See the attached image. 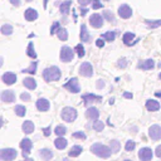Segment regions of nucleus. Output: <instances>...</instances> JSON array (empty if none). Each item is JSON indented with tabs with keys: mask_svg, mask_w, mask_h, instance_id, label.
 Listing matches in <instances>:
<instances>
[{
	"mask_svg": "<svg viewBox=\"0 0 161 161\" xmlns=\"http://www.w3.org/2000/svg\"><path fill=\"white\" fill-rule=\"evenodd\" d=\"M91 152L101 158H108L111 157L112 155V150L109 146H106L104 143H101V142H94L91 145Z\"/></svg>",
	"mask_w": 161,
	"mask_h": 161,
	"instance_id": "f257e3e1",
	"label": "nucleus"
},
{
	"mask_svg": "<svg viewBox=\"0 0 161 161\" xmlns=\"http://www.w3.org/2000/svg\"><path fill=\"white\" fill-rule=\"evenodd\" d=\"M62 77V72L57 65H50L47 67L43 70V78L45 82H57Z\"/></svg>",
	"mask_w": 161,
	"mask_h": 161,
	"instance_id": "f03ea898",
	"label": "nucleus"
},
{
	"mask_svg": "<svg viewBox=\"0 0 161 161\" xmlns=\"http://www.w3.org/2000/svg\"><path fill=\"white\" fill-rule=\"evenodd\" d=\"M77 116H78L77 109H75L74 107H70V106H65V107H63L62 111H60V117H62V119L65 121V122H68V123L74 122L75 118H77Z\"/></svg>",
	"mask_w": 161,
	"mask_h": 161,
	"instance_id": "7ed1b4c3",
	"label": "nucleus"
},
{
	"mask_svg": "<svg viewBox=\"0 0 161 161\" xmlns=\"http://www.w3.org/2000/svg\"><path fill=\"white\" fill-rule=\"evenodd\" d=\"M74 53H75L74 49H72V48L68 47V45H63V47L60 48V52H59V58H60V60H62L63 63H69V62L73 60Z\"/></svg>",
	"mask_w": 161,
	"mask_h": 161,
	"instance_id": "20e7f679",
	"label": "nucleus"
},
{
	"mask_svg": "<svg viewBox=\"0 0 161 161\" xmlns=\"http://www.w3.org/2000/svg\"><path fill=\"white\" fill-rule=\"evenodd\" d=\"M63 87L68 91V92H70V93H79L80 92V86H79V82H78V78H75V77H72V78H69L64 84H63Z\"/></svg>",
	"mask_w": 161,
	"mask_h": 161,
	"instance_id": "39448f33",
	"label": "nucleus"
},
{
	"mask_svg": "<svg viewBox=\"0 0 161 161\" xmlns=\"http://www.w3.org/2000/svg\"><path fill=\"white\" fill-rule=\"evenodd\" d=\"M16 156H18V151L13 147L0 150V160L1 161H13L16 158Z\"/></svg>",
	"mask_w": 161,
	"mask_h": 161,
	"instance_id": "423d86ee",
	"label": "nucleus"
},
{
	"mask_svg": "<svg viewBox=\"0 0 161 161\" xmlns=\"http://www.w3.org/2000/svg\"><path fill=\"white\" fill-rule=\"evenodd\" d=\"M82 101L87 107H91L93 103H101L102 96H97L94 93H84L82 96Z\"/></svg>",
	"mask_w": 161,
	"mask_h": 161,
	"instance_id": "0eeeda50",
	"label": "nucleus"
},
{
	"mask_svg": "<svg viewBox=\"0 0 161 161\" xmlns=\"http://www.w3.org/2000/svg\"><path fill=\"white\" fill-rule=\"evenodd\" d=\"M78 73H79L82 77L89 78V77H92L93 73H94L93 65H92L89 62H83V63L79 65V68H78Z\"/></svg>",
	"mask_w": 161,
	"mask_h": 161,
	"instance_id": "6e6552de",
	"label": "nucleus"
},
{
	"mask_svg": "<svg viewBox=\"0 0 161 161\" xmlns=\"http://www.w3.org/2000/svg\"><path fill=\"white\" fill-rule=\"evenodd\" d=\"M20 148H21V153H23V156L26 158L28 155L31 152V148H33V141H31L29 137H24V138L20 141Z\"/></svg>",
	"mask_w": 161,
	"mask_h": 161,
	"instance_id": "1a4fd4ad",
	"label": "nucleus"
},
{
	"mask_svg": "<svg viewBox=\"0 0 161 161\" xmlns=\"http://www.w3.org/2000/svg\"><path fill=\"white\" fill-rule=\"evenodd\" d=\"M89 24H91L93 28H96V29L102 28L103 24H104V18H103V15H101V14H98V13L92 14L91 18H89Z\"/></svg>",
	"mask_w": 161,
	"mask_h": 161,
	"instance_id": "9d476101",
	"label": "nucleus"
},
{
	"mask_svg": "<svg viewBox=\"0 0 161 161\" xmlns=\"http://www.w3.org/2000/svg\"><path fill=\"white\" fill-rule=\"evenodd\" d=\"M0 99L4 103H14L15 102V92L11 89H4L0 93Z\"/></svg>",
	"mask_w": 161,
	"mask_h": 161,
	"instance_id": "9b49d317",
	"label": "nucleus"
},
{
	"mask_svg": "<svg viewBox=\"0 0 161 161\" xmlns=\"http://www.w3.org/2000/svg\"><path fill=\"white\" fill-rule=\"evenodd\" d=\"M153 157V151L150 147H142L138 151V158L140 161H151Z\"/></svg>",
	"mask_w": 161,
	"mask_h": 161,
	"instance_id": "f8f14e48",
	"label": "nucleus"
},
{
	"mask_svg": "<svg viewBox=\"0 0 161 161\" xmlns=\"http://www.w3.org/2000/svg\"><path fill=\"white\" fill-rule=\"evenodd\" d=\"M118 16L122 18V19H130L132 16V9L130 5L127 4H122L118 6Z\"/></svg>",
	"mask_w": 161,
	"mask_h": 161,
	"instance_id": "ddd939ff",
	"label": "nucleus"
},
{
	"mask_svg": "<svg viewBox=\"0 0 161 161\" xmlns=\"http://www.w3.org/2000/svg\"><path fill=\"white\" fill-rule=\"evenodd\" d=\"M148 137L152 141H158L161 138V126L158 125H152L148 128Z\"/></svg>",
	"mask_w": 161,
	"mask_h": 161,
	"instance_id": "4468645a",
	"label": "nucleus"
},
{
	"mask_svg": "<svg viewBox=\"0 0 161 161\" xmlns=\"http://www.w3.org/2000/svg\"><path fill=\"white\" fill-rule=\"evenodd\" d=\"M35 107L39 112H47L50 108V102L47 98H38V101L35 102Z\"/></svg>",
	"mask_w": 161,
	"mask_h": 161,
	"instance_id": "2eb2a0df",
	"label": "nucleus"
},
{
	"mask_svg": "<svg viewBox=\"0 0 161 161\" xmlns=\"http://www.w3.org/2000/svg\"><path fill=\"white\" fill-rule=\"evenodd\" d=\"M86 117L91 121H96L99 118V109L94 106H91V107H87V111H86Z\"/></svg>",
	"mask_w": 161,
	"mask_h": 161,
	"instance_id": "dca6fc26",
	"label": "nucleus"
},
{
	"mask_svg": "<svg viewBox=\"0 0 161 161\" xmlns=\"http://www.w3.org/2000/svg\"><path fill=\"white\" fill-rule=\"evenodd\" d=\"M135 38H136L135 33H132V31H126V33H123V35H122V42H123V44H126V45H133V44L137 43V39H135Z\"/></svg>",
	"mask_w": 161,
	"mask_h": 161,
	"instance_id": "f3484780",
	"label": "nucleus"
},
{
	"mask_svg": "<svg viewBox=\"0 0 161 161\" xmlns=\"http://www.w3.org/2000/svg\"><path fill=\"white\" fill-rule=\"evenodd\" d=\"M1 80L8 84V86H11L16 82V74L14 72H5L3 75H1Z\"/></svg>",
	"mask_w": 161,
	"mask_h": 161,
	"instance_id": "a211bd4d",
	"label": "nucleus"
},
{
	"mask_svg": "<svg viewBox=\"0 0 161 161\" xmlns=\"http://www.w3.org/2000/svg\"><path fill=\"white\" fill-rule=\"evenodd\" d=\"M38 155H39V157H40L43 161H50V160L54 157V152H53L50 148H47V147L40 148L39 152H38Z\"/></svg>",
	"mask_w": 161,
	"mask_h": 161,
	"instance_id": "6ab92c4d",
	"label": "nucleus"
},
{
	"mask_svg": "<svg viewBox=\"0 0 161 161\" xmlns=\"http://www.w3.org/2000/svg\"><path fill=\"white\" fill-rule=\"evenodd\" d=\"M79 39L82 43H88L91 42V34L87 30V25L86 24H80V31H79Z\"/></svg>",
	"mask_w": 161,
	"mask_h": 161,
	"instance_id": "aec40b11",
	"label": "nucleus"
},
{
	"mask_svg": "<svg viewBox=\"0 0 161 161\" xmlns=\"http://www.w3.org/2000/svg\"><path fill=\"white\" fill-rule=\"evenodd\" d=\"M153 67H155V60L153 59H145V60L138 62V64H137V68L142 69V70H150Z\"/></svg>",
	"mask_w": 161,
	"mask_h": 161,
	"instance_id": "412c9836",
	"label": "nucleus"
},
{
	"mask_svg": "<svg viewBox=\"0 0 161 161\" xmlns=\"http://www.w3.org/2000/svg\"><path fill=\"white\" fill-rule=\"evenodd\" d=\"M21 130H23V132H24L25 135H30V133H33V132H34L35 126H34L33 121L26 119V121H24V122H23V125H21Z\"/></svg>",
	"mask_w": 161,
	"mask_h": 161,
	"instance_id": "4be33fe9",
	"label": "nucleus"
},
{
	"mask_svg": "<svg viewBox=\"0 0 161 161\" xmlns=\"http://www.w3.org/2000/svg\"><path fill=\"white\" fill-rule=\"evenodd\" d=\"M24 18L28 20V21H34L38 19V11L33 8H28L24 13Z\"/></svg>",
	"mask_w": 161,
	"mask_h": 161,
	"instance_id": "5701e85b",
	"label": "nucleus"
},
{
	"mask_svg": "<svg viewBox=\"0 0 161 161\" xmlns=\"http://www.w3.org/2000/svg\"><path fill=\"white\" fill-rule=\"evenodd\" d=\"M146 108L150 112H157L160 109V102L156 99H147L146 101Z\"/></svg>",
	"mask_w": 161,
	"mask_h": 161,
	"instance_id": "b1692460",
	"label": "nucleus"
},
{
	"mask_svg": "<svg viewBox=\"0 0 161 161\" xmlns=\"http://www.w3.org/2000/svg\"><path fill=\"white\" fill-rule=\"evenodd\" d=\"M23 84H24V87L25 88H28V89H30V91H34L35 88H36V80L33 78V77H25L24 79H23Z\"/></svg>",
	"mask_w": 161,
	"mask_h": 161,
	"instance_id": "393cba45",
	"label": "nucleus"
},
{
	"mask_svg": "<svg viewBox=\"0 0 161 161\" xmlns=\"http://www.w3.org/2000/svg\"><path fill=\"white\" fill-rule=\"evenodd\" d=\"M70 6H72V0H65L63 3H60L59 5V11L62 15H68L69 14V10H70Z\"/></svg>",
	"mask_w": 161,
	"mask_h": 161,
	"instance_id": "a878e982",
	"label": "nucleus"
},
{
	"mask_svg": "<svg viewBox=\"0 0 161 161\" xmlns=\"http://www.w3.org/2000/svg\"><path fill=\"white\" fill-rule=\"evenodd\" d=\"M83 152V147L80 145H74L70 147V150L68 151V156L69 157H78L80 153Z\"/></svg>",
	"mask_w": 161,
	"mask_h": 161,
	"instance_id": "bb28decb",
	"label": "nucleus"
},
{
	"mask_svg": "<svg viewBox=\"0 0 161 161\" xmlns=\"http://www.w3.org/2000/svg\"><path fill=\"white\" fill-rule=\"evenodd\" d=\"M54 146H55V148H58V150H64V148L68 146V141H67L64 137H57V138L54 140Z\"/></svg>",
	"mask_w": 161,
	"mask_h": 161,
	"instance_id": "cd10ccee",
	"label": "nucleus"
},
{
	"mask_svg": "<svg viewBox=\"0 0 161 161\" xmlns=\"http://www.w3.org/2000/svg\"><path fill=\"white\" fill-rule=\"evenodd\" d=\"M102 15H103L104 20H107L108 23H111V24H116L114 14H113L111 10H103V11H102Z\"/></svg>",
	"mask_w": 161,
	"mask_h": 161,
	"instance_id": "c85d7f7f",
	"label": "nucleus"
},
{
	"mask_svg": "<svg viewBox=\"0 0 161 161\" xmlns=\"http://www.w3.org/2000/svg\"><path fill=\"white\" fill-rule=\"evenodd\" d=\"M101 38H102V39H104L106 42L112 43V42H114V40H116V31H113V30H108V31L103 33V34L101 35Z\"/></svg>",
	"mask_w": 161,
	"mask_h": 161,
	"instance_id": "c756f323",
	"label": "nucleus"
},
{
	"mask_svg": "<svg viewBox=\"0 0 161 161\" xmlns=\"http://www.w3.org/2000/svg\"><path fill=\"white\" fill-rule=\"evenodd\" d=\"M145 24H146L147 28H150V29H156V28L161 26V19H153V20L146 19V20H145Z\"/></svg>",
	"mask_w": 161,
	"mask_h": 161,
	"instance_id": "7c9ffc66",
	"label": "nucleus"
},
{
	"mask_svg": "<svg viewBox=\"0 0 161 161\" xmlns=\"http://www.w3.org/2000/svg\"><path fill=\"white\" fill-rule=\"evenodd\" d=\"M26 55H28L29 58H31V59H35V58H36V52H35V49H34V43H33L31 40L28 43V47H26Z\"/></svg>",
	"mask_w": 161,
	"mask_h": 161,
	"instance_id": "2f4dec72",
	"label": "nucleus"
},
{
	"mask_svg": "<svg viewBox=\"0 0 161 161\" xmlns=\"http://www.w3.org/2000/svg\"><path fill=\"white\" fill-rule=\"evenodd\" d=\"M57 36H58V39L60 40V42H65V40H68V30L65 29V28H59V30L57 31Z\"/></svg>",
	"mask_w": 161,
	"mask_h": 161,
	"instance_id": "473e14b6",
	"label": "nucleus"
},
{
	"mask_svg": "<svg viewBox=\"0 0 161 161\" xmlns=\"http://www.w3.org/2000/svg\"><path fill=\"white\" fill-rule=\"evenodd\" d=\"M36 68H38V62H36V60H33V62L30 63V65H29L28 68L23 69L21 72H23V73H29V74H35V73H36Z\"/></svg>",
	"mask_w": 161,
	"mask_h": 161,
	"instance_id": "72a5a7b5",
	"label": "nucleus"
},
{
	"mask_svg": "<svg viewBox=\"0 0 161 161\" xmlns=\"http://www.w3.org/2000/svg\"><path fill=\"white\" fill-rule=\"evenodd\" d=\"M13 30H14V28L10 24H3L1 28H0V31H1L3 35H11L13 34Z\"/></svg>",
	"mask_w": 161,
	"mask_h": 161,
	"instance_id": "f704fd0d",
	"label": "nucleus"
},
{
	"mask_svg": "<svg viewBox=\"0 0 161 161\" xmlns=\"http://www.w3.org/2000/svg\"><path fill=\"white\" fill-rule=\"evenodd\" d=\"M14 112H15V114H16L18 117H24L25 113H26V108H25V106H23V104H16V106L14 107Z\"/></svg>",
	"mask_w": 161,
	"mask_h": 161,
	"instance_id": "c9c22d12",
	"label": "nucleus"
},
{
	"mask_svg": "<svg viewBox=\"0 0 161 161\" xmlns=\"http://www.w3.org/2000/svg\"><path fill=\"white\" fill-rule=\"evenodd\" d=\"M54 133L58 136V137H63L65 133H67V127L64 125H57L55 128H54Z\"/></svg>",
	"mask_w": 161,
	"mask_h": 161,
	"instance_id": "e433bc0d",
	"label": "nucleus"
},
{
	"mask_svg": "<svg viewBox=\"0 0 161 161\" xmlns=\"http://www.w3.org/2000/svg\"><path fill=\"white\" fill-rule=\"evenodd\" d=\"M92 128H93L96 132H101V131H103V128H104V123H103V121H101L99 118L96 119V121H93V123H92Z\"/></svg>",
	"mask_w": 161,
	"mask_h": 161,
	"instance_id": "4c0bfd02",
	"label": "nucleus"
},
{
	"mask_svg": "<svg viewBox=\"0 0 161 161\" xmlns=\"http://www.w3.org/2000/svg\"><path fill=\"white\" fill-rule=\"evenodd\" d=\"M109 147H111V150H112V153H117V152L121 150V143H119V141H117V140H111V141H109Z\"/></svg>",
	"mask_w": 161,
	"mask_h": 161,
	"instance_id": "58836bf2",
	"label": "nucleus"
},
{
	"mask_svg": "<svg viewBox=\"0 0 161 161\" xmlns=\"http://www.w3.org/2000/svg\"><path fill=\"white\" fill-rule=\"evenodd\" d=\"M74 52L77 53V55H78L79 58H83V57L86 55V50H84V47H83L82 43H79V44H77V45L74 47Z\"/></svg>",
	"mask_w": 161,
	"mask_h": 161,
	"instance_id": "ea45409f",
	"label": "nucleus"
},
{
	"mask_svg": "<svg viewBox=\"0 0 161 161\" xmlns=\"http://www.w3.org/2000/svg\"><path fill=\"white\" fill-rule=\"evenodd\" d=\"M135 148H136V142H135L133 140H128V141H126L125 150H126L127 152H131V151H133Z\"/></svg>",
	"mask_w": 161,
	"mask_h": 161,
	"instance_id": "a19ab883",
	"label": "nucleus"
},
{
	"mask_svg": "<svg viewBox=\"0 0 161 161\" xmlns=\"http://www.w3.org/2000/svg\"><path fill=\"white\" fill-rule=\"evenodd\" d=\"M59 28H62V26H60V23H59V21H54V23L52 24V26H50V30H49L50 35L57 34V31L59 30Z\"/></svg>",
	"mask_w": 161,
	"mask_h": 161,
	"instance_id": "79ce46f5",
	"label": "nucleus"
},
{
	"mask_svg": "<svg viewBox=\"0 0 161 161\" xmlns=\"http://www.w3.org/2000/svg\"><path fill=\"white\" fill-rule=\"evenodd\" d=\"M72 136H73L74 138H78V140H86V138H87V135H86L83 131H75V132L72 133Z\"/></svg>",
	"mask_w": 161,
	"mask_h": 161,
	"instance_id": "37998d69",
	"label": "nucleus"
},
{
	"mask_svg": "<svg viewBox=\"0 0 161 161\" xmlns=\"http://www.w3.org/2000/svg\"><path fill=\"white\" fill-rule=\"evenodd\" d=\"M92 9L93 10H98V9H102L103 8V3L101 0H92Z\"/></svg>",
	"mask_w": 161,
	"mask_h": 161,
	"instance_id": "c03bdc74",
	"label": "nucleus"
},
{
	"mask_svg": "<svg viewBox=\"0 0 161 161\" xmlns=\"http://www.w3.org/2000/svg\"><path fill=\"white\" fill-rule=\"evenodd\" d=\"M127 64H128V60L126 58H119L118 62H117V67L121 68V69H125L127 67Z\"/></svg>",
	"mask_w": 161,
	"mask_h": 161,
	"instance_id": "a18cd8bd",
	"label": "nucleus"
},
{
	"mask_svg": "<svg viewBox=\"0 0 161 161\" xmlns=\"http://www.w3.org/2000/svg\"><path fill=\"white\" fill-rule=\"evenodd\" d=\"M20 99L24 101V102H29L31 99V96H30L29 92H21L20 93Z\"/></svg>",
	"mask_w": 161,
	"mask_h": 161,
	"instance_id": "49530a36",
	"label": "nucleus"
},
{
	"mask_svg": "<svg viewBox=\"0 0 161 161\" xmlns=\"http://www.w3.org/2000/svg\"><path fill=\"white\" fill-rule=\"evenodd\" d=\"M42 131H43V135H44L45 137H49V136L52 135V131H53V130H52V126L49 125V126H47V127H43Z\"/></svg>",
	"mask_w": 161,
	"mask_h": 161,
	"instance_id": "de8ad7c7",
	"label": "nucleus"
},
{
	"mask_svg": "<svg viewBox=\"0 0 161 161\" xmlns=\"http://www.w3.org/2000/svg\"><path fill=\"white\" fill-rule=\"evenodd\" d=\"M104 86H106L104 79H97V83H96L97 89H102V88H104Z\"/></svg>",
	"mask_w": 161,
	"mask_h": 161,
	"instance_id": "09e8293b",
	"label": "nucleus"
},
{
	"mask_svg": "<svg viewBox=\"0 0 161 161\" xmlns=\"http://www.w3.org/2000/svg\"><path fill=\"white\" fill-rule=\"evenodd\" d=\"M104 43H106V40H104V39H102L101 36L96 40V45H97L98 48H103V47H104Z\"/></svg>",
	"mask_w": 161,
	"mask_h": 161,
	"instance_id": "8fccbe9b",
	"label": "nucleus"
},
{
	"mask_svg": "<svg viewBox=\"0 0 161 161\" xmlns=\"http://www.w3.org/2000/svg\"><path fill=\"white\" fill-rule=\"evenodd\" d=\"M80 6H87L88 4H92V0H77Z\"/></svg>",
	"mask_w": 161,
	"mask_h": 161,
	"instance_id": "3c124183",
	"label": "nucleus"
},
{
	"mask_svg": "<svg viewBox=\"0 0 161 161\" xmlns=\"http://www.w3.org/2000/svg\"><path fill=\"white\" fill-rule=\"evenodd\" d=\"M155 155H156L158 158H161V145H158V146L155 148Z\"/></svg>",
	"mask_w": 161,
	"mask_h": 161,
	"instance_id": "603ef678",
	"label": "nucleus"
},
{
	"mask_svg": "<svg viewBox=\"0 0 161 161\" xmlns=\"http://www.w3.org/2000/svg\"><path fill=\"white\" fill-rule=\"evenodd\" d=\"M79 13H80V16H84V15L88 13V9L84 8V6H80V8H79Z\"/></svg>",
	"mask_w": 161,
	"mask_h": 161,
	"instance_id": "864d4df0",
	"label": "nucleus"
},
{
	"mask_svg": "<svg viewBox=\"0 0 161 161\" xmlns=\"http://www.w3.org/2000/svg\"><path fill=\"white\" fill-rule=\"evenodd\" d=\"M9 1H10V4L14 5V6H20V5H21V1H20V0H9Z\"/></svg>",
	"mask_w": 161,
	"mask_h": 161,
	"instance_id": "5fc2aeb1",
	"label": "nucleus"
},
{
	"mask_svg": "<svg viewBox=\"0 0 161 161\" xmlns=\"http://www.w3.org/2000/svg\"><path fill=\"white\" fill-rule=\"evenodd\" d=\"M123 97H125V98H127V99H132L133 94H132V93H130V92H123Z\"/></svg>",
	"mask_w": 161,
	"mask_h": 161,
	"instance_id": "6e6d98bb",
	"label": "nucleus"
},
{
	"mask_svg": "<svg viewBox=\"0 0 161 161\" xmlns=\"http://www.w3.org/2000/svg\"><path fill=\"white\" fill-rule=\"evenodd\" d=\"M155 96H156V97H161V91H157V92H155Z\"/></svg>",
	"mask_w": 161,
	"mask_h": 161,
	"instance_id": "4d7b16f0",
	"label": "nucleus"
},
{
	"mask_svg": "<svg viewBox=\"0 0 161 161\" xmlns=\"http://www.w3.org/2000/svg\"><path fill=\"white\" fill-rule=\"evenodd\" d=\"M109 104H113L114 103V98H109V102H108Z\"/></svg>",
	"mask_w": 161,
	"mask_h": 161,
	"instance_id": "13d9d810",
	"label": "nucleus"
},
{
	"mask_svg": "<svg viewBox=\"0 0 161 161\" xmlns=\"http://www.w3.org/2000/svg\"><path fill=\"white\" fill-rule=\"evenodd\" d=\"M24 161H34V158H31V157H26Z\"/></svg>",
	"mask_w": 161,
	"mask_h": 161,
	"instance_id": "bf43d9fd",
	"label": "nucleus"
},
{
	"mask_svg": "<svg viewBox=\"0 0 161 161\" xmlns=\"http://www.w3.org/2000/svg\"><path fill=\"white\" fill-rule=\"evenodd\" d=\"M47 3H48V0H44V8H47Z\"/></svg>",
	"mask_w": 161,
	"mask_h": 161,
	"instance_id": "052dcab7",
	"label": "nucleus"
},
{
	"mask_svg": "<svg viewBox=\"0 0 161 161\" xmlns=\"http://www.w3.org/2000/svg\"><path fill=\"white\" fill-rule=\"evenodd\" d=\"M157 67H158V68H161V60L158 62V64H157Z\"/></svg>",
	"mask_w": 161,
	"mask_h": 161,
	"instance_id": "680f3d73",
	"label": "nucleus"
},
{
	"mask_svg": "<svg viewBox=\"0 0 161 161\" xmlns=\"http://www.w3.org/2000/svg\"><path fill=\"white\" fill-rule=\"evenodd\" d=\"M158 78H160V79H161V72H160V73H158Z\"/></svg>",
	"mask_w": 161,
	"mask_h": 161,
	"instance_id": "e2e57ef3",
	"label": "nucleus"
},
{
	"mask_svg": "<svg viewBox=\"0 0 161 161\" xmlns=\"http://www.w3.org/2000/svg\"><path fill=\"white\" fill-rule=\"evenodd\" d=\"M125 161H132V160H125Z\"/></svg>",
	"mask_w": 161,
	"mask_h": 161,
	"instance_id": "0e129e2a",
	"label": "nucleus"
},
{
	"mask_svg": "<svg viewBox=\"0 0 161 161\" xmlns=\"http://www.w3.org/2000/svg\"><path fill=\"white\" fill-rule=\"evenodd\" d=\"M26 1H33V0H26Z\"/></svg>",
	"mask_w": 161,
	"mask_h": 161,
	"instance_id": "69168bd1",
	"label": "nucleus"
}]
</instances>
